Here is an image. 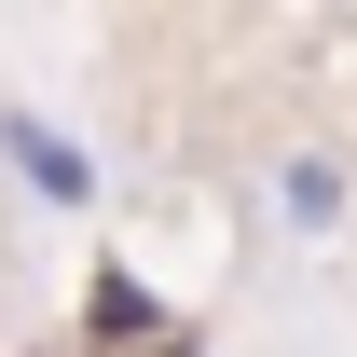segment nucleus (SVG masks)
Returning <instances> with one entry per match:
<instances>
[{
  "instance_id": "1",
  "label": "nucleus",
  "mask_w": 357,
  "mask_h": 357,
  "mask_svg": "<svg viewBox=\"0 0 357 357\" xmlns=\"http://www.w3.org/2000/svg\"><path fill=\"white\" fill-rule=\"evenodd\" d=\"M0 178H14L28 206H55V220H83L96 192H110V165H96L55 110H28V96H0Z\"/></svg>"
},
{
  "instance_id": "2",
  "label": "nucleus",
  "mask_w": 357,
  "mask_h": 357,
  "mask_svg": "<svg viewBox=\"0 0 357 357\" xmlns=\"http://www.w3.org/2000/svg\"><path fill=\"white\" fill-rule=\"evenodd\" d=\"M275 220L303 234V248H316V234H344V220H357V178H344V151H289V165H275Z\"/></svg>"
},
{
  "instance_id": "3",
  "label": "nucleus",
  "mask_w": 357,
  "mask_h": 357,
  "mask_svg": "<svg viewBox=\"0 0 357 357\" xmlns=\"http://www.w3.org/2000/svg\"><path fill=\"white\" fill-rule=\"evenodd\" d=\"M83 330H96V344H165L178 316H165V289H137V275H96V303H83Z\"/></svg>"
},
{
  "instance_id": "4",
  "label": "nucleus",
  "mask_w": 357,
  "mask_h": 357,
  "mask_svg": "<svg viewBox=\"0 0 357 357\" xmlns=\"http://www.w3.org/2000/svg\"><path fill=\"white\" fill-rule=\"evenodd\" d=\"M137 357H206V344H192V330H165V344H137Z\"/></svg>"
}]
</instances>
